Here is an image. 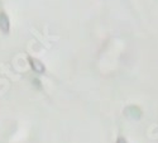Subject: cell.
Masks as SVG:
<instances>
[{"mask_svg":"<svg viewBox=\"0 0 158 143\" xmlns=\"http://www.w3.org/2000/svg\"><path fill=\"white\" fill-rule=\"evenodd\" d=\"M116 143H127V139L124 137L119 136V137H118V139H116Z\"/></svg>","mask_w":158,"mask_h":143,"instance_id":"4","label":"cell"},{"mask_svg":"<svg viewBox=\"0 0 158 143\" xmlns=\"http://www.w3.org/2000/svg\"><path fill=\"white\" fill-rule=\"evenodd\" d=\"M0 32L4 34H9L10 32V18L3 9H0Z\"/></svg>","mask_w":158,"mask_h":143,"instance_id":"2","label":"cell"},{"mask_svg":"<svg viewBox=\"0 0 158 143\" xmlns=\"http://www.w3.org/2000/svg\"><path fill=\"white\" fill-rule=\"evenodd\" d=\"M129 108L133 110L131 113H128L127 115H129V116H131V118H135V119H138V118H140V115H142V110H140V108L139 107H137V105H129Z\"/></svg>","mask_w":158,"mask_h":143,"instance_id":"3","label":"cell"},{"mask_svg":"<svg viewBox=\"0 0 158 143\" xmlns=\"http://www.w3.org/2000/svg\"><path fill=\"white\" fill-rule=\"evenodd\" d=\"M27 58H28V63H29V66H31L33 72L39 74V75H42V74L46 72V66H44V63L41 60H38L35 57H32V56H28Z\"/></svg>","mask_w":158,"mask_h":143,"instance_id":"1","label":"cell"}]
</instances>
